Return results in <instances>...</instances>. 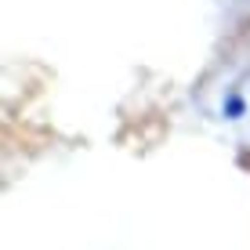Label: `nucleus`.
Returning a JSON list of instances; mask_svg holds the SVG:
<instances>
[]
</instances>
